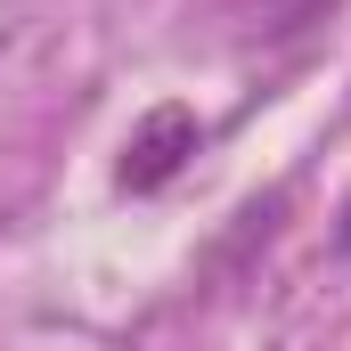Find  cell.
I'll use <instances>...</instances> for the list:
<instances>
[{
  "label": "cell",
  "mask_w": 351,
  "mask_h": 351,
  "mask_svg": "<svg viewBox=\"0 0 351 351\" xmlns=\"http://www.w3.org/2000/svg\"><path fill=\"white\" fill-rule=\"evenodd\" d=\"M196 114L188 106H147L139 123H131V139H123V164H114V180L131 188V196H156V188H172L180 164L196 156Z\"/></svg>",
  "instance_id": "cell-1"
},
{
  "label": "cell",
  "mask_w": 351,
  "mask_h": 351,
  "mask_svg": "<svg viewBox=\"0 0 351 351\" xmlns=\"http://www.w3.org/2000/svg\"><path fill=\"white\" fill-rule=\"evenodd\" d=\"M245 8L262 16V33H286V25H302V16H311L319 0H245Z\"/></svg>",
  "instance_id": "cell-2"
}]
</instances>
